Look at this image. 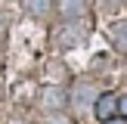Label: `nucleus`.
<instances>
[{
  "mask_svg": "<svg viewBox=\"0 0 127 124\" xmlns=\"http://www.w3.org/2000/svg\"><path fill=\"white\" fill-rule=\"evenodd\" d=\"M37 105H40L47 115H53V112H62L68 105V90L59 84H47L40 90V96H37Z\"/></svg>",
  "mask_w": 127,
  "mask_h": 124,
  "instance_id": "f257e3e1",
  "label": "nucleus"
},
{
  "mask_svg": "<svg viewBox=\"0 0 127 124\" xmlns=\"http://www.w3.org/2000/svg\"><path fill=\"white\" fill-rule=\"evenodd\" d=\"M96 87L90 84V81H78V84L71 87V93H68V102H71L74 112H90L93 102H96Z\"/></svg>",
  "mask_w": 127,
  "mask_h": 124,
  "instance_id": "f03ea898",
  "label": "nucleus"
},
{
  "mask_svg": "<svg viewBox=\"0 0 127 124\" xmlns=\"http://www.w3.org/2000/svg\"><path fill=\"white\" fill-rule=\"evenodd\" d=\"M56 34H59V47H78L84 40V25H81V19H65V25Z\"/></svg>",
  "mask_w": 127,
  "mask_h": 124,
  "instance_id": "7ed1b4c3",
  "label": "nucleus"
},
{
  "mask_svg": "<svg viewBox=\"0 0 127 124\" xmlns=\"http://www.w3.org/2000/svg\"><path fill=\"white\" fill-rule=\"evenodd\" d=\"M93 112H96L102 121L112 118V115H118V96H115V93H99L96 102H93Z\"/></svg>",
  "mask_w": 127,
  "mask_h": 124,
  "instance_id": "20e7f679",
  "label": "nucleus"
},
{
  "mask_svg": "<svg viewBox=\"0 0 127 124\" xmlns=\"http://www.w3.org/2000/svg\"><path fill=\"white\" fill-rule=\"evenodd\" d=\"M109 40L118 53H127V19H118L109 25Z\"/></svg>",
  "mask_w": 127,
  "mask_h": 124,
  "instance_id": "39448f33",
  "label": "nucleus"
},
{
  "mask_svg": "<svg viewBox=\"0 0 127 124\" xmlns=\"http://www.w3.org/2000/svg\"><path fill=\"white\" fill-rule=\"evenodd\" d=\"M62 19H84L87 16V0H59L56 3Z\"/></svg>",
  "mask_w": 127,
  "mask_h": 124,
  "instance_id": "423d86ee",
  "label": "nucleus"
},
{
  "mask_svg": "<svg viewBox=\"0 0 127 124\" xmlns=\"http://www.w3.org/2000/svg\"><path fill=\"white\" fill-rule=\"evenodd\" d=\"M25 9H28V16L43 19V16L53 12V0H25Z\"/></svg>",
  "mask_w": 127,
  "mask_h": 124,
  "instance_id": "0eeeda50",
  "label": "nucleus"
},
{
  "mask_svg": "<svg viewBox=\"0 0 127 124\" xmlns=\"http://www.w3.org/2000/svg\"><path fill=\"white\" fill-rule=\"evenodd\" d=\"M40 124H71V118H65L62 112H53V115H50V118H43Z\"/></svg>",
  "mask_w": 127,
  "mask_h": 124,
  "instance_id": "6e6552de",
  "label": "nucleus"
},
{
  "mask_svg": "<svg viewBox=\"0 0 127 124\" xmlns=\"http://www.w3.org/2000/svg\"><path fill=\"white\" fill-rule=\"evenodd\" d=\"M99 6H102V9H118V6H121V0H96Z\"/></svg>",
  "mask_w": 127,
  "mask_h": 124,
  "instance_id": "1a4fd4ad",
  "label": "nucleus"
},
{
  "mask_svg": "<svg viewBox=\"0 0 127 124\" xmlns=\"http://www.w3.org/2000/svg\"><path fill=\"white\" fill-rule=\"evenodd\" d=\"M118 115L127 118V96H118Z\"/></svg>",
  "mask_w": 127,
  "mask_h": 124,
  "instance_id": "9d476101",
  "label": "nucleus"
},
{
  "mask_svg": "<svg viewBox=\"0 0 127 124\" xmlns=\"http://www.w3.org/2000/svg\"><path fill=\"white\" fill-rule=\"evenodd\" d=\"M102 124H127V118L124 115H112V118H105Z\"/></svg>",
  "mask_w": 127,
  "mask_h": 124,
  "instance_id": "9b49d317",
  "label": "nucleus"
},
{
  "mask_svg": "<svg viewBox=\"0 0 127 124\" xmlns=\"http://www.w3.org/2000/svg\"><path fill=\"white\" fill-rule=\"evenodd\" d=\"M3 31H6V16L0 12V34H3Z\"/></svg>",
  "mask_w": 127,
  "mask_h": 124,
  "instance_id": "f8f14e48",
  "label": "nucleus"
},
{
  "mask_svg": "<svg viewBox=\"0 0 127 124\" xmlns=\"http://www.w3.org/2000/svg\"><path fill=\"white\" fill-rule=\"evenodd\" d=\"M9 124H22V121H9Z\"/></svg>",
  "mask_w": 127,
  "mask_h": 124,
  "instance_id": "ddd939ff",
  "label": "nucleus"
},
{
  "mask_svg": "<svg viewBox=\"0 0 127 124\" xmlns=\"http://www.w3.org/2000/svg\"><path fill=\"white\" fill-rule=\"evenodd\" d=\"M0 93H3V87H0Z\"/></svg>",
  "mask_w": 127,
  "mask_h": 124,
  "instance_id": "4468645a",
  "label": "nucleus"
}]
</instances>
